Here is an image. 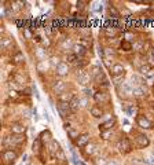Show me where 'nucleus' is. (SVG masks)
I'll return each instance as SVG.
<instances>
[{
	"label": "nucleus",
	"mask_w": 154,
	"mask_h": 165,
	"mask_svg": "<svg viewBox=\"0 0 154 165\" xmlns=\"http://www.w3.org/2000/svg\"><path fill=\"white\" fill-rule=\"evenodd\" d=\"M91 114H92L94 117H101V116H102L101 107H98V106H94V107L91 109Z\"/></svg>",
	"instance_id": "obj_20"
},
{
	"label": "nucleus",
	"mask_w": 154,
	"mask_h": 165,
	"mask_svg": "<svg viewBox=\"0 0 154 165\" xmlns=\"http://www.w3.org/2000/svg\"><path fill=\"white\" fill-rule=\"evenodd\" d=\"M69 105H70V109H72V112L75 113V112H77V110H79V107H80V99L77 98V96H75V98L70 101Z\"/></svg>",
	"instance_id": "obj_13"
},
{
	"label": "nucleus",
	"mask_w": 154,
	"mask_h": 165,
	"mask_svg": "<svg viewBox=\"0 0 154 165\" xmlns=\"http://www.w3.org/2000/svg\"><path fill=\"white\" fill-rule=\"evenodd\" d=\"M94 98H95V101L98 103L99 102H107V101H109V96H107V94L106 92H101V91H99V92H96L95 95H94Z\"/></svg>",
	"instance_id": "obj_10"
},
{
	"label": "nucleus",
	"mask_w": 154,
	"mask_h": 165,
	"mask_svg": "<svg viewBox=\"0 0 154 165\" xmlns=\"http://www.w3.org/2000/svg\"><path fill=\"white\" fill-rule=\"evenodd\" d=\"M40 136H41V138H40V140H41L43 143H44V142H51V134H50V132H48V131H44V132H41V135H40Z\"/></svg>",
	"instance_id": "obj_17"
},
{
	"label": "nucleus",
	"mask_w": 154,
	"mask_h": 165,
	"mask_svg": "<svg viewBox=\"0 0 154 165\" xmlns=\"http://www.w3.org/2000/svg\"><path fill=\"white\" fill-rule=\"evenodd\" d=\"M153 54H154V51H153Z\"/></svg>",
	"instance_id": "obj_27"
},
{
	"label": "nucleus",
	"mask_w": 154,
	"mask_h": 165,
	"mask_svg": "<svg viewBox=\"0 0 154 165\" xmlns=\"http://www.w3.org/2000/svg\"><path fill=\"white\" fill-rule=\"evenodd\" d=\"M40 147H41V140L36 139L35 143H33V151H35L36 154H39V153H40Z\"/></svg>",
	"instance_id": "obj_19"
},
{
	"label": "nucleus",
	"mask_w": 154,
	"mask_h": 165,
	"mask_svg": "<svg viewBox=\"0 0 154 165\" xmlns=\"http://www.w3.org/2000/svg\"><path fill=\"white\" fill-rule=\"evenodd\" d=\"M88 76H87V74H80V82H81V84H87V82H88Z\"/></svg>",
	"instance_id": "obj_23"
},
{
	"label": "nucleus",
	"mask_w": 154,
	"mask_h": 165,
	"mask_svg": "<svg viewBox=\"0 0 154 165\" xmlns=\"http://www.w3.org/2000/svg\"><path fill=\"white\" fill-rule=\"evenodd\" d=\"M84 4H87V1H79V3H77V8L81 10V8L84 7Z\"/></svg>",
	"instance_id": "obj_26"
},
{
	"label": "nucleus",
	"mask_w": 154,
	"mask_h": 165,
	"mask_svg": "<svg viewBox=\"0 0 154 165\" xmlns=\"http://www.w3.org/2000/svg\"><path fill=\"white\" fill-rule=\"evenodd\" d=\"M73 52H75L76 57H81L85 54V47H83L81 44H75L73 46Z\"/></svg>",
	"instance_id": "obj_12"
},
{
	"label": "nucleus",
	"mask_w": 154,
	"mask_h": 165,
	"mask_svg": "<svg viewBox=\"0 0 154 165\" xmlns=\"http://www.w3.org/2000/svg\"><path fill=\"white\" fill-rule=\"evenodd\" d=\"M117 147L120 149V151H129V149H131V146H129L127 139L120 140V142L117 143Z\"/></svg>",
	"instance_id": "obj_11"
},
{
	"label": "nucleus",
	"mask_w": 154,
	"mask_h": 165,
	"mask_svg": "<svg viewBox=\"0 0 154 165\" xmlns=\"http://www.w3.org/2000/svg\"><path fill=\"white\" fill-rule=\"evenodd\" d=\"M136 144H138L139 147H144V146H147L149 144V139H147V136H144V135H138L136 138Z\"/></svg>",
	"instance_id": "obj_8"
},
{
	"label": "nucleus",
	"mask_w": 154,
	"mask_h": 165,
	"mask_svg": "<svg viewBox=\"0 0 154 165\" xmlns=\"http://www.w3.org/2000/svg\"><path fill=\"white\" fill-rule=\"evenodd\" d=\"M22 142H25V136L23 135H12L10 138H6L3 140L4 146H15V144H21Z\"/></svg>",
	"instance_id": "obj_2"
},
{
	"label": "nucleus",
	"mask_w": 154,
	"mask_h": 165,
	"mask_svg": "<svg viewBox=\"0 0 154 165\" xmlns=\"http://www.w3.org/2000/svg\"><path fill=\"white\" fill-rule=\"evenodd\" d=\"M66 129H68V135H69L70 139H76V138H79V132H77L76 129L69 128V127H66Z\"/></svg>",
	"instance_id": "obj_18"
},
{
	"label": "nucleus",
	"mask_w": 154,
	"mask_h": 165,
	"mask_svg": "<svg viewBox=\"0 0 154 165\" xmlns=\"http://www.w3.org/2000/svg\"><path fill=\"white\" fill-rule=\"evenodd\" d=\"M138 124L142 128H151V123H150L147 119H143V117L138 119Z\"/></svg>",
	"instance_id": "obj_16"
},
{
	"label": "nucleus",
	"mask_w": 154,
	"mask_h": 165,
	"mask_svg": "<svg viewBox=\"0 0 154 165\" xmlns=\"http://www.w3.org/2000/svg\"><path fill=\"white\" fill-rule=\"evenodd\" d=\"M88 142H90V135L88 134H83V135H80L79 138H77V146H80V147L85 146Z\"/></svg>",
	"instance_id": "obj_9"
},
{
	"label": "nucleus",
	"mask_w": 154,
	"mask_h": 165,
	"mask_svg": "<svg viewBox=\"0 0 154 165\" xmlns=\"http://www.w3.org/2000/svg\"><path fill=\"white\" fill-rule=\"evenodd\" d=\"M113 125H114V120H107L106 123H103L99 128H101V131L103 132V131H106V129H112Z\"/></svg>",
	"instance_id": "obj_15"
},
{
	"label": "nucleus",
	"mask_w": 154,
	"mask_h": 165,
	"mask_svg": "<svg viewBox=\"0 0 154 165\" xmlns=\"http://www.w3.org/2000/svg\"><path fill=\"white\" fill-rule=\"evenodd\" d=\"M17 158V153L12 151V150H4L3 151V160L6 162H10V161H14Z\"/></svg>",
	"instance_id": "obj_4"
},
{
	"label": "nucleus",
	"mask_w": 154,
	"mask_h": 165,
	"mask_svg": "<svg viewBox=\"0 0 154 165\" xmlns=\"http://www.w3.org/2000/svg\"><path fill=\"white\" fill-rule=\"evenodd\" d=\"M68 72H69V65L68 63L61 62L58 66H57V74H59V76H65Z\"/></svg>",
	"instance_id": "obj_6"
},
{
	"label": "nucleus",
	"mask_w": 154,
	"mask_h": 165,
	"mask_svg": "<svg viewBox=\"0 0 154 165\" xmlns=\"http://www.w3.org/2000/svg\"><path fill=\"white\" fill-rule=\"evenodd\" d=\"M11 131L15 135H22L26 131V127L22 125V124H12V125H11Z\"/></svg>",
	"instance_id": "obj_5"
},
{
	"label": "nucleus",
	"mask_w": 154,
	"mask_h": 165,
	"mask_svg": "<svg viewBox=\"0 0 154 165\" xmlns=\"http://www.w3.org/2000/svg\"><path fill=\"white\" fill-rule=\"evenodd\" d=\"M48 149H50V153H51V155L52 157H57L58 155L61 160H64V153H62V150H61V146H59V143L57 142V140H51L50 142V144H48Z\"/></svg>",
	"instance_id": "obj_1"
},
{
	"label": "nucleus",
	"mask_w": 154,
	"mask_h": 165,
	"mask_svg": "<svg viewBox=\"0 0 154 165\" xmlns=\"http://www.w3.org/2000/svg\"><path fill=\"white\" fill-rule=\"evenodd\" d=\"M106 35L107 36H114L116 35V28H106Z\"/></svg>",
	"instance_id": "obj_24"
},
{
	"label": "nucleus",
	"mask_w": 154,
	"mask_h": 165,
	"mask_svg": "<svg viewBox=\"0 0 154 165\" xmlns=\"http://www.w3.org/2000/svg\"><path fill=\"white\" fill-rule=\"evenodd\" d=\"M54 91L57 94H64V91H65V84L62 81H57L55 84H54Z\"/></svg>",
	"instance_id": "obj_14"
},
{
	"label": "nucleus",
	"mask_w": 154,
	"mask_h": 165,
	"mask_svg": "<svg viewBox=\"0 0 154 165\" xmlns=\"http://www.w3.org/2000/svg\"><path fill=\"white\" fill-rule=\"evenodd\" d=\"M57 107H58V112H59V114H61L62 117H66V116H69L70 113H73V112H72V109H70L69 103L59 102L58 105H57Z\"/></svg>",
	"instance_id": "obj_3"
},
{
	"label": "nucleus",
	"mask_w": 154,
	"mask_h": 165,
	"mask_svg": "<svg viewBox=\"0 0 154 165\" xmlns=\"http://www.w3.org/2000/svg\"><path fill=\"white\" fill-rule=\"evenodd\" d=\"M112 72H113V77H122L124 76V67L121 65H114L112 67Z\"/></svg>",
	"instance_id": "obj_7"
},
{
	"label": "nucleus",
	"mask_w": 154,
	"mask_h": 165,
	"mask_svg": "<svg viewBox=\"0 0 154 165\" xmlns=\"http://www.w3.org/2000/svg\"><path fill=\"white\" fill-rule=\"evenodd\" d=\"M12 61H15V62H22V61H23V55H22L21 52H18V54H15V55L12 57Z\"/></svg>",
	"instance_id": "obj_21"
},
{
	"label": "nucleus",
	"mask_w": 154,
	"mask_h": 165,
	"mask_svg": "<svg viewBox=\"0 0 154 165\" xmlns=\"http://www.w3.org/2000/svg\"><path fill=\"white\" fill-rule=\"evenodd\" d=\"M87 154H94L95 153V144H91V146H87V150H85Z\"/></svg>",
	"instance_id": "obj_22"
},
{
	"label": "nucleus",
	"mask_w": 154,
	"mask_h": 165,
	"mask_svg": "<svg viewBox=\"0 0 154 165\" xmlns=\"http://www.w3.org/2000/svg\"><path fill=\"white\" fill-rule=\"evenodd\" d=\"M121 47H124V48H125V51H129V50L132 48V44H131V43H124Z\"/></svg>",
	"instance_id": "obj_25"
}]
</instances>
